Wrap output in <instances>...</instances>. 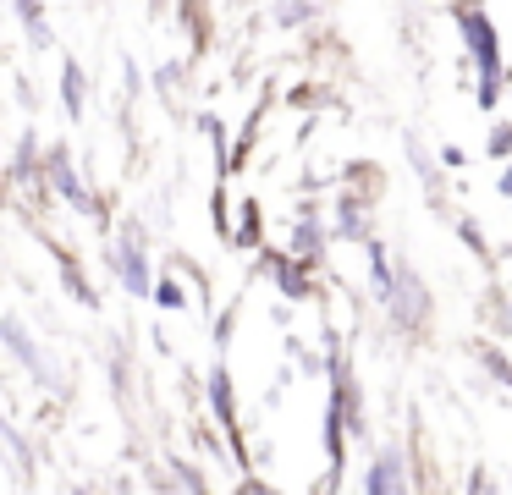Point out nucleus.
Listing matches in <instances>:
<instances>
[{"label":"nucleus","instance_id":"nucleus-1","mask_svg":"<svg viewBox=\"0 0 512 495\" xmlns=\"http://www.w3.org/2000/svg\"><path fill=\"white\" fill-rule=\"evenodd\" d=\"M369 490H375V495H391V490H402V462L391 457V451L375 462V473H369Z\"/></svg>","mask_w":512,"mask_h":495},{"label":"nucleus","instance_id":"nucleus-2","mask_svg":"<svg viewBox=\"0 0 512 495\" xmlns=\"http://www.w3.org/2000/svg\"><path fill=\"white\" fill-rule=\"evenodd\" d=\"M6 347H12V352H17V358H23V363H34V369H45V363H39V352H34V341L23 336V325H17L12 314H6Z\"/></svg>","mask_w":512,"mask_h":495},{"label":"nucleus","instance_id":"nucleus-3","mask_svg":"<svg viewBox=\"0 0 512 495\" xmlns=\"http://www.w3.org/2000/svg\"><path fill=\"white\" fill-rule=\"evenodd\" d=\"M122 275H127V286H133V292H149V264H144V253H138V248L122 253Z\"/></svg>","mask_w":512,"mask_h":495},{"label":"nucleus","instance_id":"nucleus-4","mask_svg":"<svg viewBox=\"0 0 512 495\" xmlns=\"http://www.w3.org/2000/svg\"><path fill=\"white\" fill-rule=\"evenodd\" d=\"M50 176L61 182V193H67V198H83L78 176H72V165H67V154H56V160H50Z\"/></svg>","mask_w":512,"mask_h":495},{"label":"nucleus","instance_id":"nucleus-5","mask_svg":"<svg viewBox=\"0 0 512 495\" xmlns=\"http://www.w3.org/2000/svg\"><path fill=\"white\" fill-rule=\"evenodd\" d=\"M61 88H67V110L78 116V110H83V77H78V66H67V83H61Z\"/></svg>","mask_w":512,"mask_h":495},{"label":"nucleus","instance_id":"nucleus-6","mask_svg":"<svg viewBox=\"0 0 512 495\" xmlns=\"http://www.w3.org/2000/svg\"><path fill=\"white\" fill-rule=\"evenodd\" d=\"M210 391H215V407H221V413H232V391H226V374H215Z\"/></svg>","mask_w":512,"mask_h":495}]
</instances>
